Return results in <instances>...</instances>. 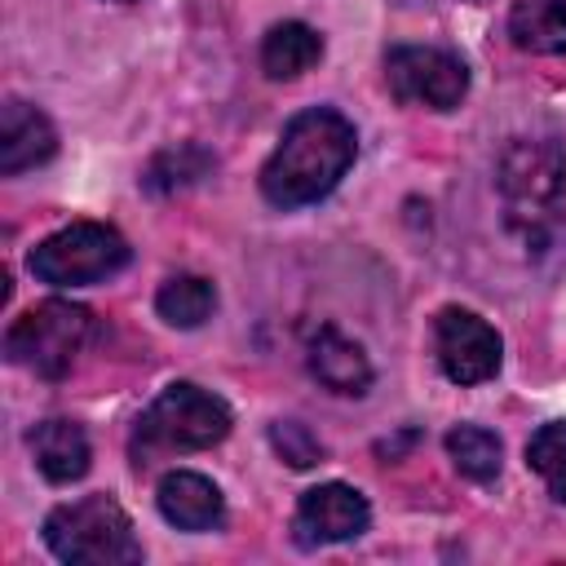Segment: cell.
Here are the masks:
<instances>
[{"label": "cell", "mask_w": 566, "mask_h": 566, "mask_svg": "<svg viewBox=\"0 0 566 566\" xmlns=\"http://www.w3.org/2000/svg\"><path fill=\"white\" fill-rule=\"evenodd\" d=\"M354 155H358V133L340 111H332V106L301 111L287 119L279 146L270 150V159L261 168V195L274 208L318 203L323 195H332L340 186Z\"/></svg>", "instance_id": "cell-1"}, {"label": "cell", "mask_w": 566, "mask_h": 566, "mask_svg": "<svg viewBox=\"0 0 566 566\" xmlns=\"http://www.w3.org/2000/svg\"><path fill=\"white\" fill-rule=\"evenodd\" d=\"M495 186L509 230L539 248L557 226V208L566 195V150L553 137H517L495 164Z\"/></svg>", "instance_id": "cell-2"}, {"label": "cell", "mask_w": 566, "mask_h": 566, "mask_svg": "<svg viewBox=\"0 0 566 566\" xmlns=\"http://www.w3.org/2000/svg\"><path fill=\"white\" fill-rule=\"evenodd\" d=\"M44 544L57 562H71V566L142 562V539L133 535L128 513L111 495H84V500L57 504L44 517Z\"/></svg>", "instance_id": "cell-3"}, {"label": "cell", "mask_w": 566, "mask_h": 566, "mask_svg": "<svg viewBox=\"0 0 566 566\" xmlns=\"http://www.w3.org/2000/svg\"><path fill=\"white\" fill-rule=\"evenodd\" d=\"M230 424H234L230 407L217 394H208L190 380H177L137 416V429H133L137 464H150L155 455H168V451L217 447L230 433Z\"/></svg>", "instance_id": "cell-4"}, {"label": "cell", "mask_w": 566, "mask_h": 566, "mask_svg": "<svg viewBox=\"0 0 566 566\" xmlns=\"http://www.w3.org/2000/svg\"><path fill=\"white\" fill-rule=\"evenodd\" d=\"M93 336V314L75 301H40L4 332V358L35 371L40 380H62Z\"/></svg>", "instance_id": "cell-5"}, {"label": "cell", "mask_w": 566, "mask_h": 566, "mask_svg": "<svg viewBox=\"0 0 566 566\" xmlns=\"http://www.w3.org/2000/svg\"><path fill=\"white\" fill-rule=\"evenodd\" d=\"M128 239L106 221H71L57 234L40 239L27 256L31 274L53 287H88L128 265Z\"/></svg>", "instance_id": "cell-6"}, {"label": "cell", "mask_w": 566, "mask_h": 566, "mask_svg": "<svg viewBox=\"0 0 566 566\" xmlns=\"http://www.w3.org/2000/svg\"><path fill=\"white\" fill-rule=\"evenodd\" d=\"M385 80L402 106H424V111H455L469 93V66L455 53L433 49V44L389 49Z\"/></svg>", "instance_id": "cell-7"}, {"label": "cell", "mask_w": 566, "mask_h": 566, "mask_svg": "<svg viewBox=\"0 0 566 566\" xmlns=\"http://www.w3.org/2000/svg\"><path fill=\"white\" fill-rule=\"evenodd\" d=\"M433 349H438V367L447 371V380L455 385H482L500 371V332L478 318L473 310L447 305L433 318Z\"/></svg>", "instance_id": "cell-8"}, {"label": "cell", "mask_w": 566, "mask_h": 566, "mask_svg": "<svg viewBox=\"0 0 566 566\" xmlns=\"http://www.w3.org/2000/svg\"><path fill=\"white\" fill-rule=\"evenodd\" d=\"M371 522V509L367 500L345 486V482H318L301 495L296 513H292V531H296V544L305 548H318V544H345V539H358Z\"/></svg>", "instance_id": "cell-9"}, {"label": "cell", "mask_w": 566, "mask_h": 566, "mask_svg": "<svg viewBox=\"0 0 566 566\" xmlns=\"http://www.w3.org/2000/svg\"><path fill=\"white\" fill-rule=\"evenodd\" d=\"M53 150H57V133H53L49 115L9 97L0 106V172L18 177V172L53 159Z\"/></svg>", "instance_id": "cell-10"}, {"label": "cell", "mask_w": 566, "mask_h": 566, "mask_svg": "<svg viewBox=\"0 0 566 566\" xmlns=\"http://www.w3.org/2000/svg\"><path fill=\"white\" fill-rule=\"evenodd\" d=\"M155 500H159L164 522H172L177 531H212L226 517V500H221L217 482L203 478V473H190V469L168 473L159 482V495Z\"/></svg>", "instance_id": "cell-11"}, {"label": "cell", "mask_w": 566, "mask_h": 566, "mask_svg": "<svg viewBox=\"0 0 566 566\" xmlns=\"http://www.w3.org/2000/svg\"><path fill=\"white\" fill-rule=\"evenodd\" d=\"M305 363H310L314 380L327 385L332 394H367V385H371V363H367L363 345L340 336L336 327H318L310 336Z\"/></svg>", "instance_id": "cell-12"}, {"label": "cell", "mask_w": 566, "mask_h": 566, "mask_svg": "<svg viewBox=\"0 0 566 566\" xmlns=\"http://www.w3.org/2000/svg\"><path fill=\"white\" fill-rule=\"evenodd\" d=\"M31 455H35V469L53 482V486H66V482H80L88 473V433L75 424V420H44L31 429Z\"/></svg>", "instance_id": "cell-13"}, {"label": "cell", "mask_w": 566, "mask_h": 566, "mask_svg": "<svg viewBox=\"0 0 566 566\" xmlns=\"http://www.w3.org/2000/svg\"><path fill=\"white\" fill-rule=\"evenodd\" d=\"M509 35L526 53L566 57V0H513Z\"/></svg>", "instance_id": "cell-14"}, {"label": "cell", "mask_w": 566, "mask_h": 566, "mask_svg": "<svg viewBox=\"0 0 566 566\" xmlns=\"http://www.w3.org/2000/svg\"><path fill=\"white\" fill-rule=\"evenodd\" d=\"M323 57V40L305 22H279L261 40V71L270 80H296Z\"/></svg>", "instance_id": "cell-15"}, {"label": "cell", "mask_w": 566, "mask_h": 566, "mask_svg": "<svg viewBox=\"0 0 566 566\" xmlns=\"http://www.w3.org/2000/svg\"><path fill=\"white\" fill-rule=\"evenodd\" d=\"M155 310H159V318L168 327H186L190 332V327H203L212 318L217 292L199 274H172V279H164V287L155 296Z\"/></svg>", "instance_id": "cell-16"}, {"label": "cell", "mask_w": 566, "mask_h": 566, "mask_svg": "<svg viewBox=\"0 0 566 566\" xmlns=\"http://www.w3.org/2000/svg\"><path fill=\"white\" fill-rule=\"evenodd\" d=\"M212 168H217V159L199 142H181V146H168V150H159L150 159L142 186L155 190V195H172V190H186V186L203 181Z\"/></svg>", "instance_id": "cell-17"}, {"label": "cell", "mask_w": 566, "mask_h": 566, "mask_svg": "<svg viewBox=\"0 0 566 566\" xmlns=\"http://www.w3.org/2000/svg\"><path fill=\"white\" fill-rule=\"evenodd\" d=\"M447 455H451V464H455L469 482H495V478H500V455H504V447H500V438H495L491 429H482V424H455V429L447 433Z\"/></svg>", "instance_id": "cell-18"}, {"label": "cell", "mask_w": 566, "mask_h": 566, "mask_svg": "<svg viewBox=\"0 0 566 566\" xmlns=\"http://www.w3.org/2000/svg\"><path fill=\"white\" fill-rule=\"evenodd\" d=\"M526 464L544 478L548 495L557 504H566V420H553V424H539L526 442Z\"/></svg>", "instance_id": "cell-19"}, {"label": "cell", "mask_w": 566, "mask_h": 566, "mask_svg": "<svg viewBox=\"0 0 566 566\" xmlns=\"http://www.w3.org/2000/svg\"><path fill=\"white\" fill-rule=\"evenodd\" d=\"M270 442H274V451H279L292 469H310V464L323 460L318 438H314L301 420H274V424H270Z\"/></svg>", "instance_id": "cell-20"}, {"label": "cell", "mask_w": 566, "mask_h": 566, "mask_svg": "<svg viewBox=\"0 0 566 566\" xmlns=\"http://www.w3.org/2000/svg\"><path fill=\"white\" fill-rule=\"evenodd\" d=\"M473 4H482V0H473Z\"/></svg>", "instance_id": "cell-21"}]
</instances>
